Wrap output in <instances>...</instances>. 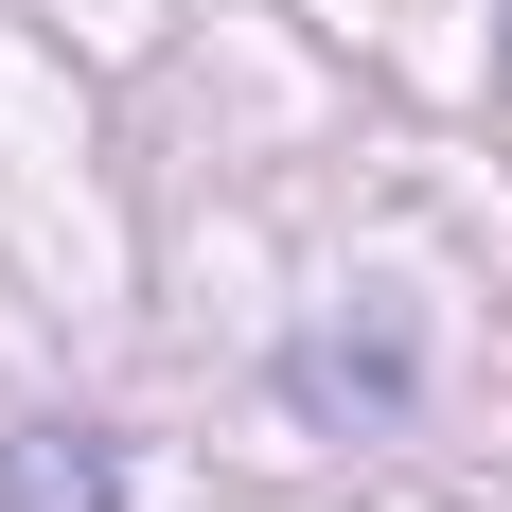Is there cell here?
<instances>
[{"mask_svg":"<svg viewBox=\"0 0 512 512\" xmlns=\"http://www.w3.org/2000/svg\"><path fill=\"white\" fill-rule=\"evenodd\" d=\"M0 512H124L89 424H36V442H0Z\"/></svg>","mask_w":512,"mask_h":512,"instance_id":"6da1fadb","label":"cell"}]
</instances>
